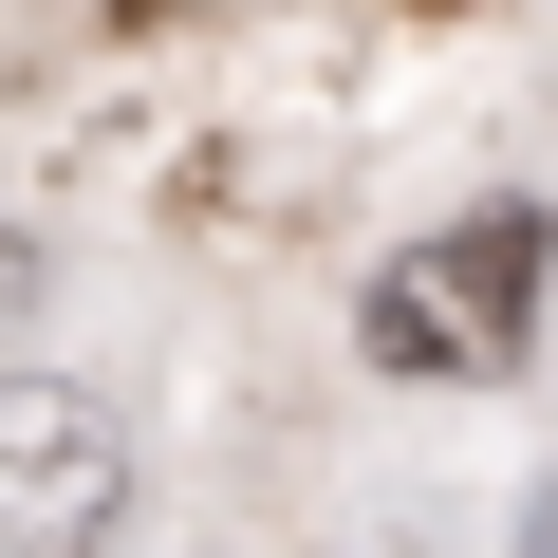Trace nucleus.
<instances>
[{"instance_id":"f257e3e1","label":"nucleus","mask_w":558,"mask_h":558,"mask_svg":"<svg viewBox=\"0 0 558 558\" xmlns=\"http://www.w3.org/2000/svg\"><path fill=\"white\" fill-rule=\"evenodd\" d=\"M539 205H465L447 242H410L391 279H373V373H521L539 354Z\"/></svg>"},{"instance_id":"20e7f679","label":"nucleus","mask_w":558,"mask_h":558,"mask_svg":"<svg viewBox=\"0 0 558 558\" xmlns=\"http://www.w3.org/2000/svg\"><path fill=\"white\" fill-rule=\"evenodd\" d=\"M521 558H558V484H539V521H521Z\"/></svg>"},{"instance_id":"7ed1b4c3","label":"nucleus","mask_w":558,"mask_h":558,"mask_svg":"<svg viewBox=\"0 0 558 558\" xmlns=\"http://www.w3.org/2000/svg\"><path fill=\"white\" fill-rule=\"evenodd\" d=\"M20 299H38V260H20V242H0V317H20Z\"/></svg>"},{"instance_id":"f03ea898","label":"nucleus","mask_w":558,"mask_h":558,"mask_svg":"<svg viewBox=\"0 0 558 558\" xmlns=\"http://www.w3.org/2000/svg\"><path fill=\"white\" fill-rule=\"evenodd\" d=\"M131 521V428L75 373H0V558H112Z\"/></svg>"}]
</instances>
